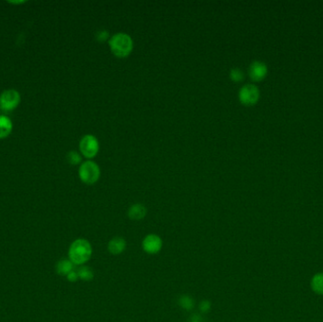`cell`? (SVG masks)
I'll return each mask as SVG.
<instances>
[{
  "label": "cell",
  "mask_w": 323,
  "mask_h": 322,
  "mask_svg": "<svg viewBox=\"0 0 323 322\" xmlns=\"http://www.w3.org/2000/svg\"><path fill=\"white\" fill-rule=\"evenodd\" d=\"M92 253L93 249L90 242L86 239L79 238L70 245L68 256L74 265L81 266L90 260Z\"/></svg>",
  "instance_id": "6da1fadb"
},
{
  "label": "cell",
  "mask_w": 323,
  "mask_h": 322,
  "mask_svg": "<svg viewBox=\"0 0 323 322\" xmlns=\"http://www.w3.org/2000/svg\"><path fill=\"white\" fill-rule=\"evenodd\" d=\"M109 46L112 52L115 55L122 58L130 55L134 48V41L129 34L124 32H119L111 37L109 40Z\"/></svg>",
  "instance_id": "7a4b0ae2"
},
{
  "label": "cell",
  "mask_w": 323,
  "mask_h": 322,
  "mask_svg": "<svg viewBox=\"0 0 323 322\" xmlns=\"http://www.w3.org/2000/svg\"><path fill=\"white\" fill-rule=\"evenodd\" d=\"M79 179L86 184H93L100 177L99 166L94 161L88 160L83 162L79 168Z\"/></svg>",
  "instance_id": "3957f363"
},
{
  "label": "cell",
  "mask_w": 323,
  "mask_h": 322,
  "mask_svg": "<svg viewBox=\"0 0 323 322\" xmlns=\"http://www.w3.org/2000/svg\"><path fill=\"white\" fill-rule=\"evenodd\" d=\"M21 102V94L16 89H7L0 94V110L10 113L16 110Z\"/></svg>",
  "instance_id": "277c9868"
},
{
  "label": "cell",
  "mask_w": 323,
  "mask_h": 322,
  "mask_svg": "<svg viewBox=\"0 0 323 322\" xmlns=\"http://www.w3.org/2000/svg\"><path fill=\"white\" fill-rule=\"evenodd\" d=\"M79 151L84 157L91 159L95 157L99 150V143L97 138L93 134H86L82 136L79 141Z\"/></svg>",
  "instance_id": "5b68a950"
},
{
  "label": "cell",
  "mask_w": 323,
  "mask_h": 322,
  "mask_svg": "<svg viewBox=\"0 0 323 322\" xmlns=\"http://www.w3.org/2000/svg\"><path fill=\"white\" fill-rule=\"evenodd\" d=\"M259 95L260 92L258 87L253 84H245L244 86L240 88L238 93L240 101L246 105H251L256 102L259 98Z\"/></svg>",
  "instance_id": "8992f818"
},
{
  "label": "cell",
  "mask_w": 323,
  "mask_h": 322,
  "mask_svg": "<svg viewBox=\"0 0 323 322\" xmlns=\"http://www.w3.org/2000/svg\"><path fill=\"white\" fill-rule=\"evenodd\" d=\"M142 248L148 254H157L163 248V240L157 235L150 234L143 239Z\"/></svg>",
  "instance_id": "52a82bcc"
},
{
  "label": "cell",
  "mask_w": 323,
  "mask_h": 322,
  "mask_svg": "<svg viewBox=\"0 0 323 322\" xmlns=\"http://www.w3.org/2000/svg\"><path fill=\"white\" fill-rule=\"evenodd\" d=\"M267 73L268 67L266 63L260 61H253L251 63L249 68V74L253 80H260L267 75Z\"/></svg>",
  "instance_id": "ba28073f"
},
{
  "label": "cell",
  "mask_w": 323,
  "mask_h": 322,
  "mask_svg": "<svg viewBox=\"0 0 323 322\" xmlns=\"http://www.w3.org/2000/svg\"><path fill=\"white\" fill-rule=\"evenodd\" d=\"M127 242L123 237H114L108 243V251L113 255H119L126 250Z\"/></svg>",
  "instance_id": "9c48e42d"
},
{
  "label": "cell",
  "mask_w": 323,
  "mask_h": 322,
  "mask_svg": "<svg viewBox=\"0 0 323 322\" xmlns=\"http://www.w3.org/2000/svg\"><path fill=\"white\" fill-rule=\"evenodd\" d=\"M14 124L6 115H0V140L7 138L13 132Z\"/></svg>",
  "instance_id": "30bf717a"
},
{
  "label": "cell",
  "mask_w": 323,
  "mask_h": 322,
  "mask_svg": "<svg viewBox=\"0 0 323 322\" xmlns=\"http://www.w3.org/2000/svg\"><path fill=\"white\" fill-rule=\"evenodd\" d=\"M128 216L131 220H143L147 216V208L141 203H135L129 208Z\"/></svg>",
  "instance_id": "8fae6325"
},
{
  "label": "cell",
  "mask_w": 323,
  "mask_h": 322,
  "mask_svg": "<svg viewBox=\"0 0 323 322\" xmlns=\"http://www.w3.org/2000/svg\"><path fill=\"white\" fill-rule=\"evenodd\" d=\"M310 285L314 293L323 296V272L316 273L312 277Z\"/></svg>",
  "instance_id": "7c38bea8"
},
{
  "label": "cell",
  "mask_w": 323,
  "mask_h": 322,
  "mask_svg": "<svg viewBox=\"0 0 323 322\" xmlns=\"http://www.w3.org/2000/svg\"><path fill=\"white\" fill-rule=\"evenodd\" d=\"M57 272L58 274L63 276H67L68 273H70L73 268H74V264L72 263L70 260L63 259L61 260L57 264Z\"/></svg>",
  "instance_id": "4fadbf2b"
},
{
  "label": "cell",
  "mask_w": 323,
  "mask_h": 322,
  "mask_svg": "<svg viewBox=\"0 0 323 322\" xmlns=\"http://www.w3.org/2000/svg\"><path fill=\"white\" fill-rule=\"evenodd\" d=\"M77 272L79 275V279H81L83 281H91L94 278V272L90 267H81L78 269Z\"/></svg>",
  "instance_id": "5bb4252c"
},
{
  "label": "cell",
  "mask_w": 323,
  "mask_h": 322,
  "mask_svg": "<svg viewBox=\"0 0 323 322\" xmlns=\"http://www.w3.org/2000/svg\"><path fill=\"white\" fill-rule=\"evenodd\" d=\"M66 159L70 165H76L80 163L81 161V156L79 155V152L76 150H71L67 153Z\"/></svg>",
  "instance_id": "9a60e30c"
},
{
  "label": "cell",
  "mask_w": 323,
  "mask_h": 322,
  "mask_svg": "<svg viewBox=\"0 0 323 322\" xmlns=\"http://www.w3.org/2000/svg\"><path fill=\"white\" fill-rule=\"evenodd\" d=\"M230 78L234 81H241L244 79V73L240 68L235 67L230 71Z\"/></svg>",
  "instance_id": "2e32d148"
},
{
  "label": "cell",
  "mask_w": 323,
  "mask_h": 322,
  "mask_svg": "<svg viewBox=\"0 0 323 322\" xmlns=\"http://www.w3.org/2000/svg\"><path fill=\"white\" fill-rule=\"evenodd\" d=\"M109 36H110V34L106 30H100L95 33V39L97 41H101V42L106 41L109 38Z\"/></svg>",
  "instance_id": "e0dca14e"
},
{
  "label": "cell",
  "mask_w": 323,
  "mask_h": 322,
  "mask_svg": "<svg viewBox=\"0 0 323 322\" xmlns=\"http://www.w3.org/2000/svg\"><path fill=\"white\" fill-rule=\"evenodd\" d=\"M181 306L184 307L185 309H191V308H193V306H194V301L192 300V299H190V298L183 297V298L181 299Z\"/></svg>",
  "instance_id": "ac0fdd59"
},
{
  "label": "cell",
  "mask_w": 323,
  "mask_h": 322,
  "mask_svg": "<svg viewBox=\"0 0 323 322\" xmlns=\"http://www.w3.org/2000/svg\"><path fill=\"white\" fill-rule=\"evenodd\" d=\"M66 277H67V280H68L69 282H71V283L77 282V281H78V279H79L78 272H77V271H75V270H72L71 272H70V273H68Z\"/></svg>",
  "instance_id": "d6986e66"
},
{
  "label": "cell",
  "mask_w": 323,
  "mask_h": 322,
  "mask_svg": "<svg viewBox=\"0 0 323 322\" xmlns=\"http://www.w3.org/2000/svg\"><path fill=\"white\" fill-rule=\"evenodd\" d=\"M10 4H13V5H18V4H24L26 3V1H8Z\"/></svg>",
  "instance_id": "ffe728a7"
}]
</instances>
